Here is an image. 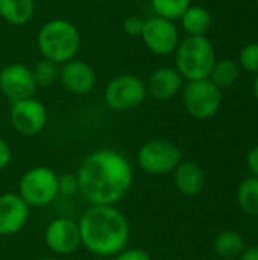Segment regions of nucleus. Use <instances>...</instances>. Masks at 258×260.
<instances>
[{
    "instance_id": "nucleus-1",
    "label": "nucleus",
    "mask_w": 258,
    "mask_h": 260,
    "mask_svg": "<svg viewBox=\"0 0 258 260\" xmlns=\"http://www.w3.org/2000/svg\"><path fill=\"white\" fill-rule=\"evenodd\" d=\"M79 195L90 206H116L131 190L134 171L131 161L116 149L88 154L76 171Z\"/></svg>"
},
{
    "instance_id": "nucleus-28",
    "label": "nucleus",
    "mask_w": 258,
    "mask_h": 260,
    "mask_svg": "<svg viewBox=\"0 0 258 260\" xmlns=\"http://www.w3.org/2000/svg\"><path fill=\"white\" fill-rule=\"evenodd\" d=\"M12 161V149L9 143L0 137V171H5Z\"/></svg>"
},
{
    "instance_id": "nucleus-13",
    "label": "nucleus",
    "mask_w": 258,
    "mask_h": 260,
    "mask_svg": "<svg viewBox=\"0 0 258 260\" xmlns=\"http://www.w3.org/2000/svg\"><path fill=\"white\" fill-rule=\"evenodd\" d=\"M59 84L75 96H87L96 88L97 75L88 62L73 58L61 64Z\"/></svg>"
},
{
    "instance_id": "nucleus-31",
    "label": "nucleus",
    "mask_w": 258,
    "mask_h": 260,
    "mask_svg": "<svg viewBox=\"0 0 258 260\" xmlns=\"http://www.w3.org/2000/svg\"><path fill=\"white\" fill-rule=\"evenodd\" d=\"M252 93H254V98L258 101V73L254 78V82H252Z\"/></svg>"
},
{
    "instance_id": "nucleus-14",
    "label": "nucleus",
    "mask_w": 258,
    "mask_h": 260,
    "mask_svg": "<svg viewBox=\"0 0 258 260\" xmlns=\"http://www.w3.org/2000/svg\"><path fill=\"white\" fill-rule=\"evenodd\" d=\"M30 216V207L18 193L6 192L0 195V236L20 233Z\"/></svg>"
},
{
    "instance_id": "nucleus-5",
    "label": "nucleus",
    "mask_w": 258,
    "mask_h": 260,
    "mask_svg": "<svg viewBox=\"0 0 258 260\" xmlns=\"http://www.w3.org/2000/svg\"><path fill=\"white\" fill-rule=\"evenodd\" d=\"M58 177L47 166L30 168L18 181V195L29 207H47L59 197Z\"/></svg>"
},
{
    "instance_id": "nucleus-25",
    "label": "nucleus",
    "mask_w": 258,
    "mask_h": 260,
    "mask_svg": "<svg viewBox=\"0 0 258 260\" xmlns=\"http://www.w3.org/2000/svg\"><path fill=\"white\" fill-rule=\"evenodd\" d=\"M58 192L62 197H73L79 193V181L76 174L67 172L58 177Z\"/></svg>"
},
{
    "instance_id": "nucleus-12",
    "label": "nucleus",
    "mask_w": 258,
    "mask_h": 260,
    "mask_svg": "<svg viewBox=\"0 0 258 260\" xmlns=\"http://www.w3.org/2000/svg\"><path fill=\"white\" fill-rule=\"evenodd\" d=\"M36 88L38 87L30 67L20 62H12L0 70V91L11 101V104L33 98Z\"/></svg>"
},
{
    "instance_id": "nucleus-16",
    "label": "nucleus",
    "mask_w": 258,
    "mask_h": 260,
    "mask_svg": "<svg viewBox=\"0 0 258 260\" xmlns=\"http://www.w3.org/2000/svg\"><path fill=\"white\" fill-rule=\"evenodd\" d=\"M172 174L176 189L186 197L199 195L205 186V174L195 161L182 160Z\"/></svg>"
},
{
    "instance_id": "nucleus-15",
    "label": "nucleus",
    "mask_w": 258,
    "mask_h": 260,
    "mask_svg": "<svg viewBox=\"0 0 258 260\" xmlns=\"http://www.w3.org/2000/svg\"><path fill=\"white\" fill-rule=\"evenodd\" d=\"M182 88L184 79L175 67H158L146 81L148 94L155 101H170Z\"/></svg>"
},
{
    "instance_id": "nucleus-10",
    "label": "nucleus",
    "mask_w": 258,
    "mask_h": 260,
    "mask_svg": "<svg viewBox=\"0 0 258 260\" xmlns=\"http://www.w3.org/2000/svg\"><path fill=\"white\" fill-rule=\"evenodd\" d=\"M49 120L46 105L35 99L27 98L11 104L9 110V122L11 126L24 137H33L40 134Z\"/></svg>"
},
{
    "instance_id": "nucleus-20",
    "label": "nucleus",
    "mask_w": 258,
    "mask_h": 260,
    "mask_svg": "<svg viewBox=\"0 0 258 260\" xmlns=\"http://www.w3.org/2000/svg\"><path fill=\"white\" fill-rule=\"evenodd\" d=\"M245 241L240 233L234 230H225L214 239V251L224 259H233L243 253Z\"/></svg>"
},
{
    "instance_id": "nucleus-7",
    "label": "nucleus",
    "mask_w": 258,
    "mask_h": 260,
    "mask_svg": "<svg viewBox=\"0 0 258 260\" xmlns=\"http://www.w3.org/2000/svg\"><path fill=\"white\" fill-rule=\"evenodd\" d=\"M148 98L146 82L132 73L114 76L105 87L103 99L113 111H131L138 108Z\"/></svg>"
},
{
    "instance_id": "nucleus-11",
    "label": "nucleus",
    "mask_w": 258,
    "mask_h": 260,
    "mask_svg": "<svg viewBox=\"0 0 258 260\" xmlns=\"http://www.w3.org/2000/svg\"><path fill=\"white\" fill-rule=\"evenodd\" d=\"M44 244L58 256H70L76 253L82 245L78 221L65 216L52 219L44 230Z\"/></svg>"
},
{
    "instance_id": "nucleus-2",
    "label": "nucleus",
    "mask_w": 258,
    "mask_h": 260,
    "mask_svg": "<svg viewBox=\"0 0 258 260\" xmlns=\"http://www.w3.org/2000/svg\"><path fill=\"white\" fill-rule=\"evenodd\" d=\"M82 247L99 257H114L128 248L131 225L116 206H90L79 218Z\"/></svg>"
},
{
    "instance_id": "nucleus-24",
    "label": "nucleus",
    "mask_w": 258,
    "mask_h": 260,
    "mask_svg": "<svg viewBox=\"0 0 258 260\" xmlns=\"http://www.w3.org/2000/svg\"><path fill=\"white\" fill-rule=\"evenodd\" d=\"M239 67H242L245 72L257 75L258 73V43L246 44L239 55Z\"/></svg>"
},
{
    "instance_id": "nucleus-30",
    "label": "nucleus",
    "mask_w": 258,
    "mask_h": 260,
    "mask_svg": "<svg viewBox=\"0 0 258 260\" xmlns=\"http://www.w3.org/2000/svg\"><path fill=\"white\" fill-rule=\"evenodd\" d=\"M240 260H258V245L245 248L240 254Z\"/></svg>"
},
{
    "instance_id": "nucleus-9",
    "label": "nucleus",
    "mask_w": 258,
    "mask_h": 260,
    "mask_svg": "<svg viewBox=\"0 0 258 260\" xmlns=\"http://www.w3.org/2000/svg\"><path fill=\"white\" fill-rule=\"evenodd\" d=\"M140 38L154 55L169 56L175 53L181 41V34L175 21L160 15H152L144 18V27Z\"/></svg>"
},
{
    "instance_id": "nucleus-17",
    "label": "nucleus",
    "mask_w": 258,
    "mask_h": 260,
    "mask_svg": "<svg viewBox=\"0 0 258 260\" xmlns=\"http://www.w3.org/2000/svg\"><path fill=\"white\" fill-rule=\"evenodd\" d=\"M179 21L187 37H207L213 24L210 11L199 5H192L181 15Z\"/></svg>"
},
{
    "instance_id": "nucleus-26",
    "label": "nucleus",
    "mask_w": 258,
    "mask_h": 260,
    "mask_svg": "<svg viewBox=\"0 0 258 260\" xmlns=\"http://www.w3.org/2000/svg\"><path fill=\"white\" fill-rule=\"evenodd\" d=\"M143 27H144V18H141L140 15H129L123 21V30L129 37H141Z\"/></svg>"
},
{
    "instance_id": "nucleus-21",
    "label": "nucleus",
    "mask_w": 258,
    "mask_h": 260,
    "mask_svg": "<svg viewBox=\"0 0 258 260\" xmlns=\"http://www.w3.org/2000/svg\"><path fill=\"white\" fill-rule=\"evenodd\" d=\"M240 209L251 216H258V178L249 177L242 181L237 190Z\"/></svg>"
},
{
    "instance_id": "nucleus-8",
    "label": "nucleus",
    "mask_w": 258,
    "mask_h": 260,
    "mask_svg": "<svg viewBox=\"0 0 258 260\" xmlns=\"http://www.w3.org/2000/svg\"><path fill=\"white\" fill-rule=\"evenodd\" d=\"M182 104L186 111L196 120L211 119L220 108L222 90L210 79L190 81L182 88Z\"/></svg>"
},
{
    "instance_id": "nucleus-27",
    "label": "nucleus",
    "mask_w": 258,
    "mask_h": 260,
    "mask_svg": "<svg viewBox=\"0 0 258 260\" xmlns=\"http://www.w3.org/2000/svg\"><path fill=\"white\" fill-rule=\"evenodd\" d=\"M113 260H152V257L143 248H125L123 251L116 254Z\"/></svg>"
},
{
    "instance_id": "nucleus-3",
    "label": "nucleus",
    "mask_w": 258,
    "mask_h": 260,
    "mask_svg": "<svg viewBox=\"0 0 258 260\" xmlns=\"http://www.w3.org/2000/svg\"><path fill=\"white\" fill-rule=\"evenodd\" d=\"M36 46L44 59L61 66L76 58L81 49V32L70 20L52 18L40 27Z\"/></svg>"
},
{
    "instance_id": "nucleus-18",
    "label": "nucleus",
    "mask_w": 258,
    "mask_h": 260,
    "mask_svg": "<svg viewBox=\"0 0 258 260\" xmlns=\"http://www.w3.org/2000/svg\"><path fill=\"white\" fill-rule=\"evenodd\" d=\"M35 15V0H0V17L11 26H24Z\"/></svg>"
},
{
    "instance_id": "nucleus-19",
    "label": "nucleus",
    "mask_w": 258,
    "mask_h": 260,
    "mask_svg": "<svg viewBox=\"0 0 258 260\" xmlns=\"http://www.w3.org/2000/svg\"><path fill=\"white\" fill-rule=\"evenodd\" d=\"M239 73H240V67L234 59L222 58V59H216L208 79L217 88L224 90V88H230L236 84V81L239 79Z\"/></svg>"
},
{
    "instance_id": "nucleus-32",
    "label": "nucleus",
    "mask_w": 258,
    "mask_h": 260,
    "mask_svg": "<svg viewBox=\"0 0 258 260\" xmlns=\"http://www.w3.org/2000/svg\"><path fill=\"white\" fill-rule=\"evenodd\" d=\"M36 260H59V259H56V257H41V259H36Z\"/></svg>"
},
{
    "instance_id": "nucleus-29",
    "label": "nucleus",
    "mask_w": 258,
    "mask_h": 260,
    "mask_svg": "<svg viewBox=\"0 0 258 260\" xmlns=\"http://www.w3.org/2000/svg\"><path fill=\"white\" fill-rule=\"evenodd\" d=\"M246 166L252 172V177L258 178V146L252 148L246 155Z\"/></svg>"
},
{
    "instance_id": "nucleus-4",
    "label": "nucleus",
    "mask_w": 258,
    "mask_h": 260,
    "mask_svg": "<svg viewBox=\"0 0 258 260\" xmlns=\"http://www.w3.org/2000/svg\"><path fill=\"white\" fill-rule=\"evenodd\" d=\"M175 69L182 79H208L216 62V50L207 37H184L175 50Z\"/></svg>"
},
{
    "instance_id": "nucleus-6",
    "label": "nucleus",
    "mask_w": 258,
    "mask_h": 260,
    "mask_svg": "<svg viewBox=\"0 0 258 260\" xmlns=\"http://www.w3.org/2000/svg\"><path fill=\"white\" fill-rule=\"evenodd\" d=\"M181 149L166 139H152L143 143L137 152L138 168L152 177L172 174L182 161Z\"/></svg>"
},
{
    "instance_id": "nucleus-23",
    "label": "nucleus",
    "mask_w": 258,
    "mask_h": 260,
    "mask_svg": "<svg viewBox=\"0 0 258 260\" xmlns=\"http://www.w3.org/2000/svg\"><path fill=\"white\" fill-rule=\"evenodd\" d=\"M151 5L155 15L175 21L192 6V0H151Z\"/></svg>"
},
{
    "instance_id": "nucleus-22",
    "label": "nucleus",
    "mask_w": 258,
    "mask_h": 260,
    "mask_svg": "<svg viewBox=\"0 0 258 260\" xmlns=\"http://www.w3.org/2000/svg\"><path fill=\"white\" fill-rule=\"evenodd\" d=\"M59 67H61L59 64L44 59V58L41 61H38L32 69L36 87L49 88V87L55 85L56 82H59Z\"/></svg>"
}]
</instances>
